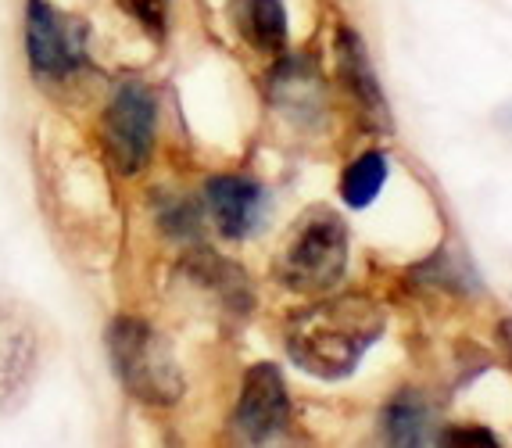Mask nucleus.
I'll return each mask as SVG.
<instances>
[{"label":"nucleus","mask_w":512,"mask_h":448,"mask_svg":"<svg viewBox=\"0 0 512 448\" xmlns=\"http://www.w3.org/2000/svg\"><path fill=\"white\" fill-rule=\"evenodd\" d=\"M387 309L369 294H333L294 312L283 327V348L298 370L319 380H344L359 370L384 337Z\"/></svg>","instance_id":"nucleus-1"},{"label":"nucleus","mask_w":512,"mask_h":448,"mask_svg":"<svg viewBox=\"0 0 512 448\" xmlns=\"http://www.w3.org/2000/svg\"><path fill=\"white\" fill-rule=\"evenodd\" d=\"M351 259V237L341 212L330 205H312L283 237L276 255V280L287 291L326 294L341 284Z\"/></svg>","instance_id":"nucleus-2"},{"label":"nucleus","mask_w":512,"mask_h":448,"mask_svg":"<svg viewBox=\"0 0 512 448\" xmlns=\"http://www.w3.org/2000/svg\"><path fill=\"white\" fill-rule=\"evenodd\" d=\"M108 355L122 388L144 405H176L183 398L180 362L151 323L119 316L108 327Z\"/></svg>","instance_id":"nucleus-3"},{"label":"nucleus","mask_w":512,"mask_h":448,"mask_svg":"<svg viewBox=\"0 0 512 448\" xmlns=\"http://www.w3.org/2000/svg\"><path fill=\"white\" fill-rule=\"evenodd\" d=\"M158 133V104L144 83H119L101 119V147L111 169L122 176H137L154 151Z\"/></svg>","instance_id":"nucleus-4"},{"label":"nucleus","mask_w":512,"mask_h":448,"mask_svg":"<svg viewBox=\"0 0 512 448\" xmlns=\"http://www.w3.org/2000/svg\"><path fill=\"white\" fill-rule=\"evenodd\" d=\"M294 409L287 395V380L273 362H255L244 373L237 409H233V434L248 445H269L291 431Z\"/></svg>","instance_id":"nucleus-5"},{"label":"nucleus","mask_w":512,"mask_h":448,"mask_svg":"<svg viewBox=\"0 0 512 448\" xmlns=\"http://www.w3.org/2000/svg\"><path fill=\"white\" fill-rule=\"evenodd\" d=\"M26 51L36 76L61 79L76 72L83 61V26L76 18L61 15L47 0H29L26 11Z\"/></svg>","instance_id":"nucleus-6"},{"label":"nucleus","mask_w":512,"mask_h":448,"mask_svg":"<svg viewBox=\"0 0 512 448\" xmlns=\"http://www.w3.org/2000/svg\"><path fill=\"white\" fill-rule=\"evenodd\" d=\"M333 54H337V76H341L344 90H348L355 108H359V119L366 122L369 130L391 133V104H387V94L380 87V76H376L373 58H369V47L359 36V29H337Z\"/></svg>","instance_id":"nucleus-7"},{"label":"nucleus","mask_w":512,"mask_h":448,"mask_svg":"<svg viewBox=\"0 0 512 448\" xmlns=\"http://www.w3.org/2000/svg\"><path fill=\"white\" fill-rule=\"evenodd\" d=\"M205 201L222 237L244 241L262 223L265 187L251 180V176H212L205 183Z\"/></svg>","instance_id":"nucleus-8"},{"label":"nucleus","mask_w":512,"mask_h":448,"mask_svg":"<svg viewBox=\"0 0 512 448\" xmlns=\"http://www.w3.org/2000/svg\"><path fill=\"white\" fill-rule=\"evenodd\" d=\"M40 366V341L29 323H8L0 330V409H18L29 398V388Z\"/></svg>","instance_id":"nucleus-9"},{"label":"nucleus","mask_w":512,"mask_h":448,"mask_svg":"<svg viewBox=\"0 0 512 448\" xmlns=\"http://www.w3.org/2000/svg\"><path fill=\"white\" fill-rule=\"evenodd\" d=\"M230 22L237 36L258 54H280L287 47V8L283 0H230Z\"/></svg>","instance_id":"nucleus-10"},{"label":"nucleus","mask_w":512,"mask_h":448,"mask_svg":"<svg viewBox=\"0 0 512 448\" xmlns=\"http://www.w3.org/2000/svg\"><path fill=\"white\" fill-rule=\"evenodd\" d=\"M384 438L402 448L430 445V441H434V434H430V409H427V402L419 398V391H398V395L387 402Z\"/></svg>","instance_id":"nucleus-11"},{"label":"nucleus","mask_w":512,"mask_h":448,"mask_svg":"<svg viewBox=\"0 0 512 448\" xmlns=\"http://www.w3.org/2000/svg\"><path fill=\"white\" fill-rule=\"evenodd\" d=\"M387 176H391V158H387L384 151H362L341 176L344 201H348L351 208H369L380 198Z\"/></svg>","instance_id":"nucleus-12"},{"label":"nucleus","mask_w":512,"mask_h":448,"mask_svg":"<svg viewBox=\"0 0 512 448\" xmlns=\"http://www.w3.org/2000/svg\"><path fill=\"white\" fill-rule=\"evenodd\" d=\"M119 8L137 22L144 33L154 40H162L165 26H169V0H119Z\"/></svg>","instance_id":"nucleus-13"},{"label":"nucleus","mask_w":512,"mask_h":448,"mask_svg":"<svg viewBox=\"0 0 512 448\" xmlns=\"http://www.w3.org/2000/svg\"><path fill=\"white\" fill-rule=\"evenodd\" d=\"M434 441H441V445H484V448L502 445V441H498V434L480 431V427H452V431L434 434Z\"/></svg>","instance_id":"nucleus-14"},{"label":"nucleus","mask_w":512,"mask_h":448,"mask_svg":"<svg viewBox=\"0 0 512 448\" xmlns=\"http://www.w3.org/2000/svg\"><path fill=\"white\" fill-rule=\"evenodd\" d=\"M498 337H502L505 352H509V359H512V316L502 319V327H498Z\"/></svg>","instance_id":"nucleus-15"}]
</instances>
